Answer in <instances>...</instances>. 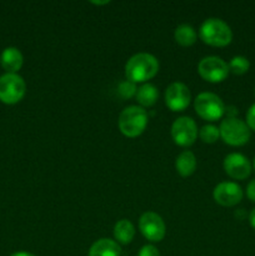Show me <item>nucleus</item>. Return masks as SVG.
<instances>
[{
    "mask_svg": "<svg viewBox=\"0 0 255 256\" xmlns=\"http://www.w3.org/2000/svg\"><path fill=\"white\" fill-rule=\"evenodd\" d=\"M212 198L215 202L222 206H235L242 200V190L236 182H224L215 186Z\"/></svg>",
    "mask_w": 255,
    "mask_h": 256,
    "instance_id": "nucleus-11",
    "label": "nucleus"
},
{
    "mask_svg": "<svg viewBox=\"0 0 255 256\" xmlns=\"http://www.w3.org/2000/svg\"><path fill=\"white\" fill-rule=\"evenodd\" d=\"M252 166H254V170H255V158H254V162H252Z\"/></svg>",
    "mask_w": 255,
    "mask_h": 256,
    "instance_id": "nucleus-29",
    "label": "nucleus"
},
{
    "mask_svg": "<svg viewBox=\"0 0 255 256\" xmlns=\"http://www.w3.org/2000/svg\"><path fill=\"white\" fill-rule=\"evenodd\" d=\"M139 229L142 236L152 242H159L166 234V226L164 220L156 212H146L140 216Z\"/></svg>",
    "mask_w": 255,
    "mask_h": 256,
    "instance_id": "nucleus-8",
    "label": "nucleus"
},
{
    "mask_svg": "<svg viewBox=\"0 0 255 256\" xmlns=\"http://www.w3.org/2000/svg\"><path fill=\"white\" fill-rule=\"evenodd\" d=\"M196 32L188 24L179 25L174 32V39L182 46H192L196 42Z\"/></svg>",
    "mask_w": 255,
    "mask_h": 256,
    "instance_id": "nucleus-18",
    "label": "nucleus"
},
{
    "mask_svg": "<svg viewBox=\"0 0 255 256\" xmlns=\"http://www.w3.org/2000/svg\"><path fill=\"white\" fill-rule=\"evenodd\" d=\"M92 4H94V5H106V4H109V2H108V0H105V2H92Z\"/></svg>",
    "mask_w": 255,
    "mask_h": 256,
    "instance_id": "nucleus-28",
    "label": "nucleus"
},
{
    "mask_svg": "<svg viewBox=\"0 0 255 256\" xmlns=\"http://www.w3.org/2000/svg\"><path fill=\"white\" fill-rule=\"evenodd\" d=\"M136 86H135V82H130V80H125V82H120L119 88H118V92H119L120 96L122 99H130L134 95H136Z\"/></svg>",
    "mask_w": 255,
    "mask_h": 256,
    "instance_id": "nucleus-21",
    "label": "nucleus"
},
{
    "mask_svg": "<svg viewBox=\"0 0 255 256\" xmlns=\"http://www.w3.org/2000/svg\"><path fill=\"white\" fill-rule=\"evenodd\" d=\"M172 138L179 146H190L198 138V126L189 116L178 118L172 125Z\"/></svg>",
    "mask_w": 255,
    "mask_h": 256,
    "instance_id": "nucleus-9",
    "label": "nucleus"
},
{
    "mask_svg": "<svg viewBox=\"0 0 255 256\" xmlns=\"http://www.w3.org/2000/svg\"><path fill=\"white\" fill-rule=\"evenodd\" d=\"M135 236V228L132 222L126 219L119 220L114 226V238L116 242L128 245L132 242Z\"/></svg>",
    "mask_w": 255,
    "mask_h": 256,
    "instance_id": "nucleus-16",
    "label": "nucleus"
},
{
    "mask_svg": "<svg viewBox=\"0 0 255 256\" xmlns=\"http://www.w3.org/2000/svg\"><path fill=\"white\" fill-rule=\"evenodd\" d=\"M250 68V62L245 56L238 55L234 56L229 62V72H232L235 75H242L248 72Z\"/></svg>",
    "mask_w": 255,
    "mask_h": 256,
    "instance_id": "nucleus-19",
    "label": "nucleus"
},
{
    "mask_svg": "<svg viewBox=\"0 0 255 256\" xmlns=\"http://www.w3.org/2000/svg\"><path fill=\"white\" fill-rule=\"evenodd\" d=\"M165 104L172 112H182L186 109L192 100L189 88L182 82H172L165 90Z\"/></svg>",
    "mask_w": 255,
    "mask_h": 256,
    "instance_id": "nucleus-10",
    "label": "nucleus"
},
{
    "mask_svg": "<svg viewBox=\"0 0 255 256\" xmlns=\"http://www.w3.org/2000/svg\"><path fill=\"white\" fill-rule=\"evenodd\" d=\"M26 92L24 79L18 74H6L0 76V102L12 105L19 102Z\"/></svg>",
    "mask_w": 255,
    "mask_h": 256,
    "instance_id": "nucleus-6",
    "label": "nucleus"
},
{
    "mask_svg": "<svg viewBox=\"0 0 255 256\" xmlns=\"http://www.w3.org/2000/svg\"><path fill=\"white\" fill-rule=\"evenodd\" d=\"M10 256H35V255L30 254V252H14V254H12Z\"/></svg>",
    "mask_w": 255,
    "mask_h": 256,
    "instance_id": "nucleus-27",
    "label": "nucleus"
},
{
    "mask_svg": "<svg viewBox=\"0 0 255 256\" xmlns=\"http://www.w3.org/2000/svg\"><path fill=\"white\" fill-rule=\"evenodd\" d=\"M249 222H250V225H252V229H255V208L252 210V212H250Z\"/></svg>",
    "mask_w": 255,
    "mask_h": 256,
    "instance_id": "nucleus-26",
    "label": "nucleus"
},
{
    "mask_svg": "<svg viewBox=\"0 0 255 256\" xmlns=\"http://www.w3.org/2000/svg\"><path fill=\"white\" fill-rule=\"evenodd\" d=\"M120 245L112 239L98 240L89 250V256H120Z\"/></svg>",
    "mask_w": 255,
    "mask_h": 256,
    "instance_id": "nucleus-14",
    "label": "nucleus"
},
{
    "mask_svg": "<svg viewBox=\"0 0 255 256\" xmlns=\"http://www.w3.org/2000/svg\"><path fill=\"white\" fill-rule=\"evenodd\" d=\"M220 136L219 128L214 126V125H204L202 129L199 130V138L202 139V142L205 144H214Z\"/></svg>",
    "mask_w": 255,
    "mask_h": 256,
    "instance_id": "nucleus-20",
    "label": "nucleus"
},
{
    "mask_svg": "<svg viewBox=\"0 0 255 256\" xmlns=\"http://www.w3.org/2000/svg\"><path fill=\"white\" fill-rule=\"evenodd\" d=\"M198 72L209 82H222L229 75V65L219 56H206L198 64Z\"/></svg>",
    "mask_w": 255,
    "mask_h": 256,
    "instance_id": "nucleus-7",
    "label": "nucleus"
},
{
    "mask_svg": "<svg viewBox=\"0 0 255 256\" xmlns=\"http://www.w3.org/2000/svg\"><path fill=\"white\" fill-rule=\"evenodd\" d=\"M199 36L204 44L210 46H226L232 40V32L229 25L222 19L210 18L202 24L199 29Z\"/></svg>",
    "mask_w": 255,
    "mask_h": 256,
    "instance_id": "nucleus-2",
    "label": "nucleus"
},
{
    "mask_svg": "<svg viewBox=\"0 0 255 256\" xmlns=\"http://www.w3.org/2000/svg\"><path fill=\"white\" fill-rule=\"evenodd\" d=\"M0 62H2L4 70H6V72L9 74H16L22 66V62H24V58L22 54L20 52V50L18 48L10 46L2 52V58H0Z\"/></svg>",
    "mask_w": 255,
    "mask_h": 256,
    "instance_id": "nucleus-13",
    "label": "nucleus"
},
{
    "mask_svg": "<svg viewBox=\"0 0 255 256\" xmlns=\"http://www.w3.org/2000/svg\"><path fill=\"white\" fill-rule=\"evenodd\" d=\"M246 125L250 130L255 132V104H252L246 112Z\"/></svg>",
    "mask_w": 255,
    "mask_h": 256,
    "instance_id": "nucleus-23",
    "label": "nucleus"
},
{
    "mask_svg": "<svg viewBox=\"0 0 255 256\" xmlns=\"http://www.w3.org/2000/svg\"><path fill=\"white\" fill-rule=\"evenodd\" d=\"M224 170L232 179L244 180L252 174V164L249 159L239 152H232L225 156Z\"/></svg>",
    "mask_w": 255,
    "mask_h": 256,
    "instance_id": "nucleus-12",
    "label": "nucleus"
},
{
    "mask_svg": "<svg viewBox=\"0 0 255 256\" xmlns=\"http://www.w3.org/2000/svg\"><path fill=\"white\" fill-rule=\"evenodd\" d=\"M220 136L230 146H242L250 139V129L242 120L238 118H226L219 128Z\"/></svg>",
    "mask_w": 255,
    "mask_h": 256,
    "instance_id": "nucleus-4",
    "label": "nucleus"
},
{
    "mask_svg": "<svg viewBox=\"0 0 255 256\" xmlns=\"http://www.w3.org/2000/svg\"><path fill=\"white\" fill-rule=\"evenodd\" d=\"M148 112L144 108L138 105H130L125 108L119 115V129L126 138H136L144 132L148 125Z\"/></svg>",
    "mask_w": 255,
    "mask_h": 256,
    "instance_id": "nucleus-3",
    "label": "nucleus"
},
{
    "mask_svg": "<svg viewBox=\"0 0 255 256\" xmlns=\"http://www.w3.org/2000/svg\"><path fill=\"white\" fill-rule=\"evenodd\" d=\"M246 196L250 202H255V179H252V182L248 184L246 186Z\"/></svg>",
    "mask_w": 255,
    "mask_h": 256,
    "instance_id": "nucleus-24",
    "label": "nucleus"
},
{
    "mask_svg": "<svg viewBox=\"0 0 255 256\" xmlns=\"http://www.w3.org/2000/svg\"><path fill=\"white\" fill-rule=\"evenodd\" d=\"M194 109L202 119L216 122L225 114L222 100L214 92H202L194 100Z\"/></svg>",
    "mask_w": 255,
    "mask_h": 256,
    "instance_id": "nucleus-5",
    "label": "nucleus"
},
{
    "mask_svg": "<svg viewBox=\"0 0 255 256\" xmlns=\"http://www.w3.org/2000/svg\"><path fill=\"white\" fill-rule=\"evenodd\" d=\"M254 94H255V88H254Z\"/></svg>",
    "mask_w": 255,
    "mask_h": 256,
    "instance_id": "nucleus-30",
    "label": "nucleus"
},
{
    "mask_svg": "<svg viewBox=\"0 0 255 256\" xmlns=\"http://www.w3.org/2000/svg\"><path fill=\"white\" fill-rule=\"evenodd\" d=\"M135 96H136L138 102L142 105V108H150L156 102L158 98H159V92L154 85L146 82L138 89Z\"/></svg>",
    "mask_w": 255,
    "mask_h": 256,
    "instance_id": "nucleus-17",
    "label": "nucleus"
},
{
    "mask_svg": "<svg viewBox=\"0 0 255 256\" xmlns=\"http://www.w3.org/2000/svg\"><path fill=\"white\" fill-rule=\"evenodd\" d=\"M159 72V62L156 58L148 52L135 54L125 65L126 80L132 82H145L152 79Z\"/></svg>",
    "mask_w": 255,
    "mask_h": 256,
    "instance_id": "nucleus-1",
    "label": "nucleus"
},
{
    "mask_svg": "<svg viewBox=\"0 0 255 256\" xmlns=\"http://www.w3.org/2000/svg\"><path fill=\"white\" fill-rule=\"evenodd\" d=\"M138 256H160V252L154 245L148 244V245H144V246L139 250Z\"/></svg>",
    "mask_w": 255,
    "mask_h": 256,
    "instance_id": "nucleus-22",
    "label": "nucleus"
},
{
    "mask_svg": "<svg viewBox=\"0 0 255 256\" xmlns=\"http://www.w3.org/2000/svg\"><path fill=\"white\" fill-rule=\"evenodd\" d=\"M225 112H226L228 118H236L238 110L234 106H228L225 108Z\"/></svg>",
    "mask_w": 255,
    "mask_h": 256,
    "instance_id": "nucleus-25",
    "label": "nucleus"
},
{
    "mask_svg": "<svg viewBox=\"0 0 255 256\" xmlns=\"http://www.w3.org/2000/svg\"><path fill=\"white\" fill-rule=\"evenodd\" d=\"M175 169L180 176L188 178L196 169V158L189 150L182 152L175 160Z\"/></svg>",
    "mask_w": 255,
    "mask_h": 256,
    "instance_id": "nucleus-15",
    "label": "nucleus"
}]
</instances>
